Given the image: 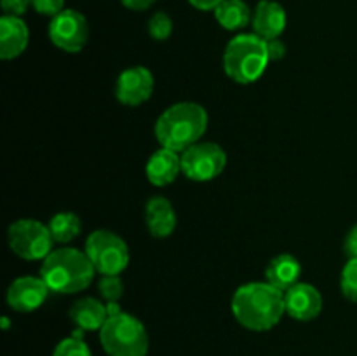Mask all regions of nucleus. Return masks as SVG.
<instances>
[{
    "label": "nucleus",
    "mask_w": 357,
    "mask_h": 356,
    "mask_svg": "<svg viewBox=\"0 0 357 356\" xmlns=\"http://www.w3.org/2000/svg\"><path fill=\"white\" fill-rule=\"evenodd\" d=\"M286 10L275 0H260L253 10L251 24H253V34L261 37L264 40L279 38L286 28Z\"/></svg>",
    "instance_id": "ddd939ff"
},
{
    "label": "nucleus",
    "mask_w": 357,
    "mask_h": 356,
    "mask_svg": "<svg viewBox=\"0 0 357 356\" xmlns=\"http://www.w3.org/2000/svg\"><path fill=\"white\" fill-rule=\"evenodd\" d=\"M340 288L345 299L357 304V258H349V262L342 269Z\"/></svg>",
    "instance_id": "412c9836"
},
{
    "label": "nucleus",
    "mask_w": 357,
    "mask_h": 356,
    "mask_svg": "<svg viewBox=\"0 0 357 356\" xmlns=\"http://www.w3.org/2000/svg\"><path fill=\"white\" fill-rule=\"evenodd\" d=\"M268 61L267 40L257 34L237 35L223 52V70L237 84H253L260 79Z\"/></svg>",
    "instance_id": "20e7f679"
},
{
    "label": "nucleus",
    "mask_w": 357,
    "mask_h": 356,
    "mask_svg": "<svg viewBox=\"0 0 357 356\" xmlns=\"http://www.w3.org/2000/svg\"><path fill=\"white\" fill-rule=\"evenodd\" d=\"M265 276H267V283H271L281 292H286L298 283L300 276H302V265H300L298 258L293 255L281 253L268 262Z\"/></svg>",
    "instance_id": "a211bd4d"
},
{
    "label": "nucleus",
    "mask_w": 357,
    "mask_h": 356,
    "mask_svg": "<svg viewBox=\"0 0 357 356\" xmlns=\"http://www.w3.org/2000/svg\"><path fill=\"white\" fill-rule=\"evenodd\" d=\"M49 38L65 52H79L89 38L86 16L75 9H63L49 23Z\"/></svg>",
    "instance_id": "1a4fd4ad"
},
{
    "label": "nucleus",
    "mask_w": 357,
    "mask_h": 356,
    "mask_svg": "<svg viewBox=\"0 0 357 356\" xmlns=\"http://www.w3.org/2000/svg\"><path fill=\"white\" fill-rule=\"evenodd\" d=\"M52 356H93L89 346L79 335H72L59 342L52 351Z\"/></svg>",
    "instance_id": "5701e85b"
},
{
    "label": "nucleus",
    "mask_w": 357,
    "mask_h": 356,
    "mask_svg": "<svg viewBox=\"0 0 357 356\" xmlns=\"http://www.w3.org/2000/svg\"><path fill=\"white\" fill-rule=\"evenodd\" d=\"M30 40V30L20 16L0 17V58L14 59L21 56Z\"/></svg>",
    "instance_id": "4468645a"
},
{
    "label": "nucleus",
    "mask_w": 357,
    "mask_h": 356,
    "mask_svg": "<svg viewBox=\"0 0 357 356\" xmlns=\"http://www.w3.org/2000/svg\"><path fill=\"white\" fill-rule=\"evenodd\" d=\"M192 7L199 10H215L223 0H188Z\"/></svg>",
    "instance_id": "c756f323"
},
{
    "label": "nucleus",
    "mask_w": 357,
    "mask_h": 356,
    "mask_svg": "<svg viewBox=\"0 0 357 356\" xmlns=\"http://www.w3.org/2000/svg\"><path fill=\"white\" fill-rule=\"evenodd\" d=\"M153 86L155 80L146 66H131L119 75L115 84V98L122 105L138 107L152 96Z\"/></svg>",
    "instance_id": "9d476101"
},
{
    "label": "nucleus",
    "mask_w": 357,
    "mask_h": 356,
    "mask_svg": "<svg viewBox=\"0 0 357 356\" xmlns=\"http://www.w3.org/2000/svg\"><path fill=\"white\" fill-rule=\"evenodd\" d=\"M208 129V112L194 101H180L159 115L155 122V138L164 149L183 154L199 143Z\"/></svg>",
    "instance_id": "f03ea898"
},
{
    "label": "nucleus",
    "mask_w": 357,
    "mask_h": 356,
    "mask_svg": "<svg viewBox=\"0 0 357 356\" xmlns=\"http://www.w3.org/2000/svg\"><path fill=\"white\" fill-rule=\"evenodd\" d=\"M232 314L248 330H271L286 314L284 292L267 281L246 283L234 293Z\"/></svg>",
    "instance_id": "f257e3e1"
},
{
    "label": "nucleus",
    "mask_w": 357,
    "mask_h": 356,
    "mask_svg": "<svg viewBox=\"0 0 357 356\" xmlns=\"http://www.w3.org/2000/svg\"><path fill=\"white\" fill-rule=\"evenodd\" d=\"M31 6V0H2V10L7 16H23Z\"/></svg>",
    "instance_id": "a878e982"
},
{
    "label": "nucleus",
    "mask_w": 357,
    "mask_h": 356,
    "mask_svg": "<svg viewBox=\"0 0 357 356\" xmlns=\"http://www.w3.org/2000/svg\"><path fill=\"white\" fill-rule=\"evenodd\" d=\"M286 314L298 321H312L323 311V295L309 283H296L284 292Z\"/></svg>",
    "instance_id": "f8f14e48"
},
{
    "label": "nucleus",
    "mask_w": 357,
    "mask_h": 356,
    "mask_svg": "<svg viewBox=\"0 0 357 356\" xmlns=\"http://www.w3.org/2000/svg\"><path fill=\"white\" fill-rule=\"evenodd\" d=\"M180 171L181 156L178 152H174V150L164 149V147H160L146 161V178L155 187H166V185L173 184L178 175H180Z\"/></svg>",
    "instance_id": "2eb2a0df"
},
{
    "label": "nucleus",
    "mask_w": 357,
    "mask_h": 356,
    "mask_svg": "<svg viewBox=\"0 0 357 356\" xmlns=\"http://www.w3.org/2000/svg\"><path fill=\"white\" fill-rule=\"evenodd\" d=\"M100 342L108 356H146L149 353L145 325L124 311L108 316L100 330Z\"/></svg>",
    "instance_id": "39448f33"
},
{
    "label": "nucleus",
    "mask_w": 357,
    "mask_h": 356,
    "mask_svg": "<svg viewBox=\"0 0 357 356\" xmlns=\"http://www.w3.org/2000/svg\"><path fill=\"white\" fill-rule=\"evenodd\" d=\"M70 321L82 332H100L108 320L107 304L100 302L94 297H84L77 300L68 311Z\"/></svg>",
    "instance_id": "f3484780"
},
{
    "label": "nucleus",
    "mask_w": 357,
    "mask_h": 356,
    "mask_svg": "<svg viewBox=\"0 0 357 356\" xmlns=\"http://www.w3.org/2000/svg\"><path fill=\"white\" fill-rule=\"evenodd\" d=\"M96 269L86 251L77 248H58L44 258L40 278L49 290L61 295H73L93 283Z\"/></svg>",
    "instance_id": "7ed1b4c3"
},
{
    "label": "nucleus",
    "mask_w": 357,
    "mask_h": 356,
    "mask_svg": "<svg viewBox=\"0 0 357 356\" xmlns=\"http://www.w3.org/2000/svg\"><path fill=\"white\" fill-rule=\"evenodd\" d=\"M49 230L52 234L54 243L65 244L79 237L80 230H82V222H80L79 215L72 212H61L56 213L51 220H49Z\"/></svg>",
    "instance_id": "aec40b11"
},
{
    "label": "nucleus",
    "mask_w": 357,
    "mask_h": 356,
    "mask_svg": "<svg viewBox=\"0 0 357 356\" xmlns=\"http://www.w3.org/2000/svg\"><path fill=\"white\" fill-rule=\"evenodd\" d=\"M145 222L146 229L153 237H169L176 229V212L169 199L162 195L149 199L145 208Z\"/></svg>",
    "instance_id": "dca6fc26"
},
{
    "label": "nucleus",
    "mask_w": 357,
    "mask_h": 356,
    "mask_svg": "<svg viewBox=\"0 0 357 356\" xmlns=\"http://www.w3.org/2000/svg\"><path fill=\"white\" fill-rule=\"evenodd\" d=\"M173 34V20H171L169 14L159 13L153 14L152 17L149 20V35L153 38V40H167Z\"/></svg>",
    "instance_id": "4be33fe9"
},
{
    "label": "nucleus",
    "mask_w": 357,
    "mask_h": 356,
    "mask_svg": "<svg viewBox=\"0 0 357 356\" xmlns=\"http://www.w3.org/2000/svg\"><path fill=\"white\" fill-rule=\"evenodd\" d=\"M9 327V321H7V318H3V328Z\"/></svg>",
    "instance_id": "7c9ffc66"
},
{
    "label": "nucleus",
    "mask_w": 357,
    "mask_h": 356,
    "mask_svg": "<svg viewBox=\"0 0 357 356\" xmlns=\"http://www.w3.org/2000/svg\"><path fill=\"white\" fill-rule=\"evenodd\" d=\"M98 290H100V295L103 297L107 304L119 302L122 293H124V283L119 276H101L100 283H98Z\"/></svg>",
    "instance_id": "b1692460"
},
{
    "label": "nucleus",
    "mask_w": 357,
    "mask_h": 356,
    "mask_svg": "<svg viewBox=\"0 0 357 356\" xmlns=\"http://www.w3.org/2000/svg\"><path fill=\"white\" fill-rule=\"evenodd\" d=\"M122 6L128 7L131 10H146L152 7L157 0H121Z\"/></svg>",
    "instance_id": "c85d7f7f"
},
{
    "label": "nucleus",
    "mask_w": 357,
    "mask_h": 356,
    "mask_svg": "<svg viewBox=\"0 0 357 356\" xmlns=\"http://www.w3.org/2000/svg\"><path fill=\"white\" fill-rule=\"evenodd\" d=\"M267 49H268V58H271V61H278V59H282L286 56V45L281 38H272V40H267Z\"/></svg>",
    "instance_id": "bb28decb"
},
{
    "label": "nucleus",
    "mask_w": 357,
    "mask_h": 356,
    "mask_svg": "<svg viewBox=\"0 0 357 356\" xmlns=\"http://www.w3.org/2000/svg\"><path fill=\"white\" fill-rule=\"evenodd\" d=\"M31 7L38 14L54 17L56 14H59L65 9V0H31Z\"/></svg>",
    "instance_id": "393cba45"
},
{
    "label": "nucleus",
    "mask_w": 357,
    "mask_h": 356,
    "mask_svg": "<svg viewBox=\"0 0 357 356\" xmlns=\"http://www.w3.org/2000/svg\"><path fill=\"white\" fill-rule=\"evenodd\" d=\"M9 248L24 260H44L52 251V234L49 225L35 218H20L7 230Z\"/></svg>",
    "instance_id": "0eeeda50"
},
{
    "label": "nucleus",
    "mask_w": 357,
    "mask_h": 356,
    "mask_svg": "<svg viewBox=\"0 0 357 356\" xmlns=\"http://www.w3.org/2000/svg\"><path fill=\"white\" fill-rule=\"evenodd\" d=\"M345 253L349 255V258H357V223L349 230L347 237H345Z\"/></svg>",
    "instance_id": "cd10ccee"
},
{
    "label": "nucleus",
    "mask_w": 357,
    "mask_h": 356,
    "mask_svg": "<svg viewBox=\"0 0 357 356\" xmlns=\"http://www.w3.org/2000/svg\"><path fill=\"white\" fill-rule=\"evenodd\" d=\"M215 17L222 28L237 31L250 24L253 14L244 0H223L215 9Z\"/></svg>",
    "instance_id": "6ab92c4d"
},
{
    "label": "nucleus",
    "mask_w": 357,
    "mask_h": 356,
    "mask_svg": "<svg viewBox=\"0 0 357 356\" xmlns=\"http://www.w3.org/2000/svg\"><path fill=\"white\" fill-rule=\"evenodd\" d=\"M227 166V154L218 143L199 142L181 154V173L192 181H209Z\"/></svg>",
    "instance_id": "6e6552de"
},
{
    "label": "nucleus",
    "mask_w": 357,
    "mask_h": 356,
    "mask_svg": "<svg viewBox=\"0 0 357 356\" xmlns=\"http://www.w3.org/2000/svg\"><path fill=\"white\" fill-rule=\"evenodd\" d=\"M49 292L51 290L42 278L21 276L7 288V304L17 313H31L45 302Z\"/></svg>",
    "instance_id": "9b49d317"
},
{
    "label": "nucleus",
    "mask_w": 357,
    "mask_h": 356,
    "mask_svg": "<svg viewBox=\"0 0 357 356\" xmlns=\"http://www.w3.org/2000/svg\"><path fill=\"white\" fill-rule=\"evenodd\" d=\"M84 251L101 276H119L129 264L128 243L112 230L91 232Z\"/></svg>",
    "instance_id": "423d86ee"
}]
</instances>
